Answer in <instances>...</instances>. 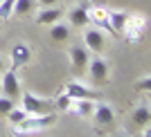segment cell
Listing matches in <instances>:
<instances>
[{
  "instance_id": "6da1fadb",
  "label": "cell",
  "mask_w": 151,
  "mask_h": 137,
  "mask_svg": "<svg viewBox=\"0 0 151 137\" xmlns=\"http://www.w3.org/2000/svg\"><path fill=\"white\" fill-rule=\"evenodd\" d=\"M57 117L54 112H47V115H27L23 121L12 126V135L14 137H23V135H32V133H41L47 131L50 126H54Z\"/></svg>"
},
{
  "instance_id": "7a4b0ae2",
  "label": "cell",
  "mask_w": 151,
  "mask_h": 137,
  "mask_svg": "<svg viewBox=\"0 0 151 137\" xmlns=\"http://www.w3.org/2000/svg\"><path fill=\"white\" fill-rule=\"evenodd\" d=\"M88 72H90V81H93V86H104V83H108V74H111V63H108V59H104L101 54H95L90 56L88 61Z\"/></svg>"
},
{
  "instance_id": "3957f363",
  "label": "cell",
  "mask_w": 151,
  "mask_h": 137,
  "mask_svg": "<svg viewBox=\"0 0 151 137\" xmlns=\"http://www.w3.org/2000/svg\"><path fill=\"white\" fill-rule=\"evenodd\" d=\"M20 101H23V108H25L27 115H47V112H52V106H54L52 101L43 99L34 92H23Z\"/></svg>"
},
{
  "instance_id": "277c9868",
  "label": "cell",
  "mask_w": 151,
  "mask_h": 137,
  "mask_svg": "<svg viewBox=\"0 0 151 137\" xmlns=\"http://www.w3.org/2000/svg\"><path fill=\"white\" fill-rule=\"evenodd\" d=\"M145 27H147V18L140 16V14H129L126 18V25L122 29V36L129 41V43H138L142 34H145Z\"/></svg>"
},
{
  "instance_id": "5b68a950",
  "label": "cell",
  "mask_w": 151,
  "mask_h": 137,
  "mask_svg": "<svg viewBox=\"0 0 151 137\" xmlns=\"http://www.w3.org/2000/svg\"><path fill=\"white\" fill-rule=\"evenodd\" d=\"M83 47L90 54H104L106 50V34L99 27H88L83 29Z\"/></svg>"
},
{
  "instance_id": "8992f818",
  "label": "cell",
  "mask_w": 151,
  "mask_h": 137,
  "mask_svg": "<svg viewBox=\"0 0 151 137\" xmlns=\"http://www.w3.org/2000/svg\"><path fill=\"white\" fill-rule=\"evenodd\" d=\"M2 94L5 97H9L12 101H18L20 99V94H23V90H20V79L18 74H16V70H5L2 72Z\"/></svg>"
},
{
  "instance_id": "52a82bcc",
  "label": "cell",
  "mask_w": 151,
  "mask_h": 137,
  "mask_svg": "<svg viewBox=\"0 0 151 137\" xmlns=\"http://www.w3.org/2000/svg\"><path fill=\"white\" fill-rule=\"evenodd\" d=\"M63 92L68 94L70 99H97V92L90 90L88 86H83L81 81H77V79H70L63 88Z\"/></svg>"
},
{
  "instance_id": "ba28073f",
  "label": "cell",
  "mask_w": 151,
  "mask_h": 137,
  "mask_svg": "<svg viewBox=\"0 0 151 137\" xmlns=\"http://www.w3.org/2000/svg\"><path fill=\"white\" fill-rule=\"evenodd\" d=\"M63 9L59 5H54V7H38L36 9V23L38 25H43V27H50V25H54L57 20H63Z\"/></svg>"
},
{
  "instance_id": "9c48e42d",
  "label": "cell",
  "mask_w": 151,
  "mask_h": 137,
  "mask_svg": "<svg viewBox=\"0 0 151 137\" xmlns=\"http://www.w3.org/2000/svg\"><path fill=\"white\" fill-rule=\"evenodd\" d=\"M63 16H68V25H72V27H88L90 25V20H88V7H86V5L70 7Z\"/></svg>"
},
{
  "instance_id": "30bf717a",
  "label": "cell",
  "mask_w": 151,
  "mask_h": 137,
  "mask_svg": "<svg viewBox=\"0 0 151 137\" xmlns=\"http://www.w3.org/2000/svg\"><path fill=\"white\" fill-rule=\"evenodd\" d=\"M32 59V47L27 43H16L12 45V52H9V61H12V68H20V65H25L27 61Z\"/></svg>"
},
{
  "instance_id": "8fae6325",
  "label": "cell",
  "mask_w": 151,
  "mask_h": 137,
  "mask_svg": "<svg viewBox=\"0 0 151 137\" xmlns=\"http://www.w3.org/2000/svg\"><path fill=\"white\" fill-rule=\"evenodd\" d=\"M90 117L95 119V124L99 126V128H104V126H111L115 119V110L108 103H95V110Z\"/></svg>"
},
{
  "instance_id": "7c38bea8",
  "label": "cell",
  "mask_w": 151,
  "mask_h": 137,
  "mask_svg": "<svg viewBox=\"0 0 151 137\" xmlns=\"http://www.w3.org/2000/svg\"><path fill=\"white\" fill-rule=\"evenodd\" d=\"M70 63H72V68L75 70H86V65H88V61H90V52L83 47V45H72L70 47Z\"/></svg>"
},
{
  "instance_id": "4fadbf2b",
  "label": "cell",
  "mask_w": 151,
  "mask_h": 137,
  "mask_svg": "<svg viewBox=\"0 0 151 137\" xmlns=\"http://www.w3.org/2000/svg\"><path fill=\"white\" fill-rule=\"evenodd\" d=\"M88 20L95 27H106L111 29V23H108V9L106 7H90L88 5Z\"/></svg>"
},
{
  "instance_id": "5bb4252c",
  "label": "cell",
  "mask_w": 151,
  "mask_h": 137,
  "mask_svg": "<svg viewBox=\"0 0 151 137\" xmlns=\"http://www.w3.org/2000/svg\"><path fill=\"white\" fill-rule=\"evenodd\" d=\"M126 18H129V14L122 11V9H108V23H111V31L113 34H122L126 25Z\"/></svg>"
},
{
  "instance_id": "9a60e30c",
  "label": "cell",
  "mask_w": 151,
  "mask_h": 137,
  "mask_svg": "<svg viewBox=\"0 0 151 137\" xmlns=\"http://www.w3.org/2000/svg\"><path fill=\"white\" fill-rule=\"evenodd\" d=\"M50 38L54 43H65L70 38V25L63 20H57L54 25H50Z\"/></svg>"
},
{
  "instance_id": "2e32d148",
  "label": "cell",
  "mask_w": 151,
  "mask_h": 137,
  "mask_svg": "<svg viewBox=\"0 0 151 137\" xmlns=\"http://www.w3.org/2000/svg\"><path fill=\"white\" fill-rule=\"evenodd\" d=\"M38 9L36 0H16L14 2V14L16 16H29V14H34Z\"/></svg>"
},
{
  "instance_id": "e0dca14e",
  "label": "cell",
  "mask_w": 151,
  "mask_h": 137,
  "mask_svg": "<svg viewBox=\"0 0 151 137\" xmlns=\"http://www.w3.org/2000/svg\"><path fill=\"white\" fill-rule=\"evenodd\" d=\"M149 119H151V110H149L147 103H142V106H138L135 110H133V121H135L140 128L149 126Z\"/></svg>"
},
{
  "instance_id": "ac0fdd59",
  "label": "cell",
  "mask_w": 151,
  "mask_h": 137,
  "mask_svg": "<svg viewBox=\"0 0 151 137\" xmlns=\"http://www.w3.org/2000/svg\"><path fill=\"white\" fill-rule=\"evenodd\" d=\"M27 117V112H25V108H16L14 106L12 110L7 112V119H9V126H14V124H18V121H23V119Z\"/></svg>"
},
{
  "instance_id": "d6986e66",
  "label": "cell",
  "mask_w": 151,
  "mask_h": 137,
  "mask_svg": "<svg viewBox=\"0 0 151 137\" xmlns=\"http://www.w3.org/2000/svg\"><path fill=\"white\" fill-rule=\"evenodd\" d=\"M14 2L16 0H0V20H7L14 16Z\"/></svg>"
},
{
  "instance_id": "ffe728a7",
  "label": "cell",
  "mask_w": 151,
  "mask_h": 137,
  "mask_svg": "<svg viewBox=\"0 0 151 137\" xmlns=\"http://www.w3.org/2000/svg\"><path fill=\"white\" fill-rule=\"evenodd\" d=\"M70 103H72V99H70V97H68V94H65V92H61V94H59V97H57V103H54V106H57L59 110L68 112Z\"/></svg>"
},
{
  "instance_id": "44dd1931",
  "label": "cell",
  "mask_w": 151,
  "mask_h": 137,
  "mask_svg": "<svg viewBox=\"0 0 151 137\" xmlns=\"http://www.w3.org/2000/svg\"><path fill=\"white\" fill-rule=\"evenodd\" d=\"M14 106H16V101H12L9 97H5V94H0V115H7Z\"/></svg>"
},
{
  "instance_id": "7402d4cb",
  "label": "cell",
  "mask_w": 151,
  "mask_h": 137,
  "mask_svg": "<svg viewBox=\"0 0 151 137\" xmlns=\"http://www.w3.org/2000/svg\"><path fill=\"white\" fill-rule=\"evenodd\" d=\"M140 90V92H149L151 90V76L147 74V76H142V79H138V86H135Z\"/></svg>"
},
{
  "instance_id": "603a6c76",
  "label": "cell",
  "mask_w": 151,
  "mask_h": 137,
  "mask_svg": "<svg viewBox=\"0 0 151 137\" xmlns=\"http://www.w3.org/2000/svg\"><path fill=\"white\" fill-rule=\"evenodd\" d=\"M36 5L38 7H54V5H59V0H36Z\"/></svg>"
},
{
  "instance_id": "cb8c5ba5",
  "label": "cell",
  "mask_w": 151,
  "mask_h": 137,
  "mask_svg": "<svg viewBox=\"0 0 151 137\" xmlns=\"http://www.w3.org/2000/svg\"><path fill=\"white\" fill-rule=\"evenodd\" d=\"M7 70V65H5V59H2V56H0V74H2V72H5Z\"/></svg>"
},
{
  "instance_id": "d4e9b609",
  "label": "cell",
  "mask_w": 151,
  "mask_h": 137,
  "mask_svg": "<svg viewBox=\"0 0 151 137\" xmlns=\"http://www.w3.org/2000/svg\"><path fill=\"white\" fill-rule=\"evenodd\" d=\"M117 137H129V135H126V133H120V135H117Z\"/></svg>"
},
{
  "instance_id": "484cf974",
  "label": "cell",
  "mask_w": 151,
  "mask_h": 137,
  "mask_svg": "<svg viewBox=\"0 0 151 137\" xmlns=\"http://www.w3.org/2000/svg\"><path fill=\"white\" fill-rule=\"evenodd\" d=\"M0 25H2V20H0Z\"/></svg>"
}]
</instances>
